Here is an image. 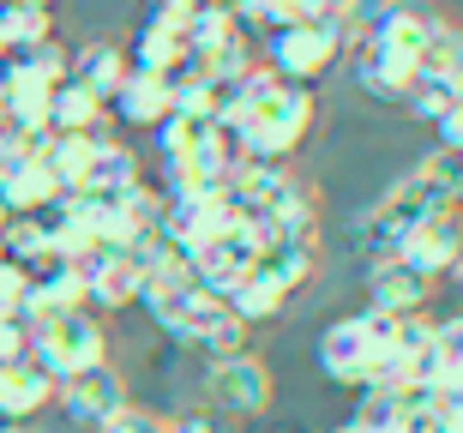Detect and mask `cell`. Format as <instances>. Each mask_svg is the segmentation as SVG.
<instances>
[{
    "instance_id": "obj_1",
    "label": "cell",
    "mask_w": 463,
    "mask_h": 433,
    "mask_svg": "<svg viewBox=\"0 0 463 433\" xmlns=\"http://www.w3.org/2000/svg\"><path fill=\"white\" fill-rule=\"evenodd\" d=\"M313 121H319V103H313L307 85H289V79H271V72L247 67L241 72L235 103L217 115V133L235 156H259V163H289L301 145H307Z\"/></svg>"
},
{
    "instance_id": "obj_2",
    "label": "cell",
    "mask_w": 463,
    "mask_h": 433,
    "mask_svg": "<svg viewBox=\"0 0 463 433\" xmlns=\"http://www.w3.org/2000/svg\"><path fill=\"white\" fill-rule=\"evenodd\" d=\"M344 49L349 42L337 31V18H295V24H277L259 36V67L271 79H289V85H313L344 61Z\"/></svg>"
},
{
    "instance_id": "obj_3",
    "label": "cell",
    "mask_w": 463,
    "mask_h": 433,
    "mask_svg": "<svg viewBox=\"0 0 463 433\" xmlns=\"http://www.w3.org/2000/svg\"><path fill=\"white\" fill-rule=\"evenodd\" d=\"M433 211H451V205H439V193L428 187V174H421V169L397 174L392 187L373 199V211H361V217H355V247H361V253H373V259H385V253H397L403 235H410L421 217H433Z\"/></svg>"
},
{
    "instance_id": "obj_4",
    "label": "cell",
    "mask_w": 463,
    "mask_h": 433,
    "mask_svg": "<svg viewBox=\"0 0 463 433\" xmlns=\"http://www.w3.org/2000/svg\"><path fill=\"white\" fill-rule=\"evenodd\" d=\"M31 362L49 373L54 385L85 373V367H103L109 362V337L97 325L90 307H72V313H54V319H31Z\"/></svg>"
},
{
    "instance_id": "obj_5",
    "label": "cell",
    "mask_w": 463,
    "mask_h": 433,
    "mask_svg": "<svg viewBox=\"0 0 463 433\" xmlns=\"http://www.w3.org/2000/svg\"><path fill=\"white\" fill-rule=\"evenodd\" d=\"M385 355H392V319H379V313H349V319H331L319 331V373L331 385L361 391Z\"/></svg>"
},
{
    "instance_id": "obj_6",
    "label": "cell",
    "mask_w": 463,
    "mask_h": 433,
    "mask_svg": "<svg viewBox=\"0 0 463 433\" xmlns=\"http://www.w3.org/2000/svg\"><path fill=\"white\" fill-rule=\"evenodd\" d=\"M253 265H259V229L247 223V217H235L223 235H211L205 247H193V253H187L193 283H199L205 295H217V301H223V295L253 271Z\"/></svg>"
},
{
    "instance_id": "obj_7",
    "label": "cell",
    "mask_w": 463,
    "mask_h": 433,
    "mask_svg": "<svg viewBox=\"0 0 463 433\" xmlns=\"http://www.w3.org/2000/svg\"><path fill=\"white\" fill-rule=\"evenodd\" d=\"M271 391H277L271 367L253 362V355H217V362H205V398L223 416H265Z\"/></svg>"
},
{
    "instance_id": "obj_8",
    "label": "cell",
    "mask_w": 463,
    "mask_h": 433,
    "mask_svg": "<svg viewBox=\"0 0 463 433\" xmlns=\"http://www.w3.org/2000/svg\"><path fill=\"white\" fill-rule=\"evenodd\" d=\"M397 259L415 265L428 283L451 278L463 259V229H458V211H433V217H421V223L403 235V247H397Z\"/></svg>"
},
{
    "instance_id": "obj_9",
    "label": "cell",
    "mask_w": 463,
    "mask_h": 433,
    "mask_svg": "<svg viewBox=\"0 0 463 433\" xmlns=\"http://www.w3.org/2000/svg\"><path fill=\"white\" fill-rule=\"evenodd\" d=\"M54 403H61V416H67L72 428H90V433H97L120 409V403H127V391H120V380L109 373V362H103V367H85V373L61 380V385H54Z\"/></svg>"
},
{
    "instance_id": "obj_10",
    "label": "cell",
    "mask_w": 463,
    "mask_h": 433,
    "mask_svg": "<svg viewBox=\"0 0 463 433\" xmlns=\"http://www.w3.org/2000/svg\"><path fill=\"white\" fill-rule=\"evenodd\" d=\"M433 283L415 271V265H403L397 253H385V259L367 265V313H379V319H403V313H421L428 307Z\"/></svg>"
},
{
    "instance_id": "obj_11",
    "label": "cell",
    "mask_w": 463,
    "mask_h": 433,
    "mask_svg": "<svg viewBox=\"0 0 463 433\" xmlns=\"http://www.w3.org/2000/svg\"><path fill=\"white\" fill-rule=\"evenodd\" d=\"M79 283H85V307H97V313L138 307V265L127 259V253L90 247L85 259H79Z\"/></svg>"
},
{
    "instance_id": "obj_12",
    "label": "cell",
    "mask_w": 463,
    "mask_h": 433,
    "mask_svg": "<svg viewBox=\"0 0 463 433\" xmlns=\"http://www.w3.org/2000/svg\"><path fill=\"white\" fill-rule=\"evenodd\" d=\"M169 79H156V72H133L127 67V79H120V90L109 97V121L120 127H163L169 121Z\"/></svg>"
},
{
    "instance_id": "obj_13",
    "label": "cell",
    "mask_w": 463,
    "mask_h": 433,
    "mask_svg": "<svg viewBox=\"0 0 463 433\" xmlns=\"http://www.w3.org/2000/svg\"><path fill=\"white\" fill-rule=\"evenodd\" d=\"M49 403H54V380L36 362H6L0 367V428L36 421Z\"/></svg>"
},
{
    "instance_id": "obj_14",
    "label": "cell",
    "mask_w": 463,
    "mask_h": 433,
    "mask_svg": "<svg viewBox=\"0 0 463 433\" xmlns=\"http://www.w3.org/2000/svg\"><path fill=\"white\" fill-rule=\"evenodd\" d=\"M120 79H127V54H120L115 42H85L79 54H67V85H79L85 97H97L103 108L120 90Z\"/></svg>"
},
{
    "instance_id": "obj_15",
    "label": "cell",
    "mask_w": 463,
    "mask_h": 433,
    "mask_svg": "<svg viewBox=\"0 0 463 433\" xmlns=\"http://www.w3.org/2000/svg\"><path fill=\"white\" fill-rule=\"evenodd\" d=\"M49 133H79V139H115L109 133V108L97 97H85L79 85L49 90Z\"/></svg>"
},
{
    "instance_id": "obj_16",
    "label": "cell",
    "mask_w": 463,
    "mask_h": 433,
    "mask_svg": "<svg viewBox=\"0 0 463 433\" xmlns=\"http://www.w3.org/2000/svg\"><path fill=\"white\" fill-rule=\"evenodd\" d=\"M289 301H295V295L283 289V283H277V278H265L259 265H253V271H247V278H241L235 289L223 295V307L235 313V319H241V325H247V331H253V325H271V319H277V313H283V307H289Z\"/></svg>"
},
{
    "instance_id": "obj_17",
    "label": "cell",
    "mask_w": 463,
    "mask_h": 433,
    "mask_svg": "<svg viewBox=\"0 0 463 433\" xmlns=\"http://www.w3.org/2000/svg\"><path fill=\"white\" fill-rule=\"evenodd\" d=\"M54 42V6H0V61H18V54Z\"/></svg>"
},
{
    "instance_id": "obj_18",
    "label": "cell",
    "mask_w": 463,
    "mask_h": 433,
    "mask_svg": "<svg viewBox=\"0 0 463 433\" xmlns=\"http://www.w3.org/2000/svg\"><path fill=\"white\" fill-rule=\"evenodd\" d=\"M127 187H138V156H133V145L103 139L97 151H90V163H85L79 193H127Z\"/></svg>"
},
{
    "instance_id": "obj_19",
    "label": "cell",
    "mask_w": 463,
    "mask_h": 433,
    "mask_svg": "<svg viewBox=\"0 0 463 433\" xmlns=\"http://www.w3.org/2000/svg\"><path fill=\"white\" fill-rule=\"evenodd\" d=\"M259 271L295 295V289H307L313 271H319V247L313 241H259Z\"/></svg>"
},
{
    "instance_id": "obj_20",
    "label": "cell",
    "mask_w": 463,
    "mask_h": 433,
    "mask_svg": "<svg viewBox=\"0 0 463 433\" xmlns=\"http://www.w3.org/2000/svg\"><path fill=\"white\" fill-rule=\"evenodd\" d=\"M463 103V79L458 72H428V67H415L410 90H403V108H410L415 121H433V115H446V108Z\"/></svg>"
},
{
    "instance_id": "obj_21",
    "label": "cell",
    "mask_w": 463,
    "mask_h": 433,
    "mask_svg": "<svg viewBox=\"0 0 463 433\" xmlns=\"http://www.w3.org/2000/svg\"><path fill=\"white\" fill-rule=\"evenodd\" d=\"M410 79H415V72H403L397 61H385V54H373V49H355V85L367 90L373 103L403 108V90H410Z\"/></svg>"
},
{
    "instance_id": "obj_22",
    "label": "cell",
    "mask_w": 463,
    "mask_h": 433,
    "mask_svg": "<svg viewBox=\"0 0 463 433\" xmlns=\"http://www.w3.org/2000/svg\"><path fill=\"white\" fill-rule=\"evenodd\" d=\"M217 139V121L211 115H181V108H169V121L156 127V145H163V163H175V156L199 151V145Z\"/></svg>"
},
{
    "instance_id": "obj_23",
    "label": "cell",
    "mask_w": 463,
    "mask_h": 433,
    "mask_svg": "<svg viewBox=\"0 0 463 433\" xmlns=\"http://www.w3.org/2000/svg\"><path fill=\"white\" fill-rule=\"evenodd\" d=\"M421 67H428V72H458V79H463V36L451 31L446 18H433L428 49H421Z\"/></svg>"
},
{
    "instance_id": "obj_24",
    "label": "cell",
    "mask_w": 463,
    "mask_h": 433,
    "mask_svg": "<svg viewBox=\"0 0 463 433\" xmlns=\"http://www.w3.org/2000/svg\"><path fill=\"white\" fill-rule=\"evenodd\" d=\"M421 174H428V187L439 193V205L458 211V199H463V151H433L428 163H421Z\"/></svg>"
},
{
    "instance_id": "obj_25",
    "label": "cell",
    "mask_w": 463,
    "mask_h": 433,
    "mask_svg": "<svg viewBox=\"0 0 463 433\" xmlns=\"http://www.w3.org/2000/svg\"><path fill=\"white\" fill-rule=\"evenodd\" d=\"M31 362V319L24 313H0V367Z\"/></svg>"
},
{
    "instance_id": "obj_26",
    "label": "cell",
    "mask_w": 463,
    "mask_h": 433,
    "mask_svg": "<svg viewBox=\"0 0 463 433\" xmlns=\"http://www.w3.org/2000/svg\"><path fill=\"white\" fill-rule=\"evenodd\" d=\"M97 433H169V421L151 416V409H133V403H120V409H115V416H109Z\"/></svg>"
},
{
    "instance_id": "obj_27",
    "label": "cell",
    "mask_w": 463,
    "mask_h": 433,
    "mask_svg": "<svg viewBox=\"0 0 463 433\" xmlns=\"http://www.w3.org/2000/svg\"><path fill=\"white\" fill-rule=\"evenodd\" d=\"M24 289H31V271L0 259V313H24Z\"/></svg>"
},
{
    "instance_id": "obj_28",
    "label": "cell",
    "mask_w": 463,
    "mask_h": 433,
    "mask_svg": "<svg viewBox=\"0 0 463 433\" xmlns=\"http://www.w3.org/2000/svg\"><path fill=\"white\" fill-rule=\"evenodd\" d=\"M169 433H229V421L217 409H187V416H175Z\"/></svg>"
},
{
    "instance_id": "obj_29",
    "label": "cell",
    "mask_w": 463,
    "mask_h": 433,
    "mask_svg": "<svg viewBox=\"0 0 463 433\" xmlns=\"http://www.w3.org/2000/svg\"><path fill=\"white\" fill-rule=\"evenodd\" d=\"M433 133H439V151H463V103L446 108V115H433Z\"/></svg>"
},
{
    "instance_id": "obj_30",
    "label": "cell",
    "mask_w": 463,
    "mask_h": 433,
    "mask_svg": "<svg viewBox=\"0 0 463 433\" xmlns=\"http://www.w3.org/2000/svg\"><path fill=\"white\" fill-rule=\"evenodd\" d=\"M0 433H36V428H31V421H13V428H0Z\"/></svg>"
},
{
    "instance_id": "obj_31",
    "label": "cell",
    "mask_w": 463,
    "mask_h": 433,
    "mask_svg": "<svg viewBox=\"0 0 463 433\" xmlns=\"http://www.w3.org/2000/svg\"><path fill=\"white\" fill-rule=\"evenodd\" d=\"M6 217H13V211H6V205H0V241H6Z\"/></svg>"
},
{
    "instance_id": "obj_32",
    "label": "cell",
    "mask_w": 463,
    "mask_h": 433,
    "mask_svg": "<svg viewBox=\"0 0 463 433\" xmlns=\"http://www.w3.org/2000/svg\"><path fill=\"white\" fill-rule=\"evenodd\" d=\"M337 433H361V428H355V421H349V428H337Z\"/></svg>"
}]
</instances>
